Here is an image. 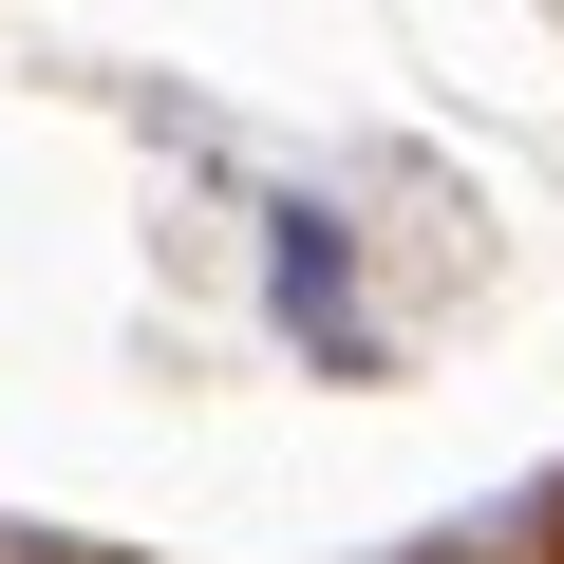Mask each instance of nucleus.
<instances>
[{"label":"nucleus","instance_id":"nucleus-1","mask_svg":"<svg viewBox=\"0 0 564 564\" xmlns=\"http://www.w3.org/2000/svg\"><path fill=\"white\" fill-rule=\"evenodd\" d=\"M263 302L321 377H377V321H358V226L339 207H263Z\"/></svg>","mask_w":564,"mask_h":564},{"label":"nucleus","instance_id":"nucleus-2","mask_svg":"<svg viewBox=\"0 0 564 564\" xmlns=\"http://www.w3.org/2000/svg\"><path fill=\"white\" fill-rule=\"evenodd\" d=\"M0 564H132V545H57V527H0Z\"/></svg>","mask_w":564,"mask_h":564}]
</instances>
